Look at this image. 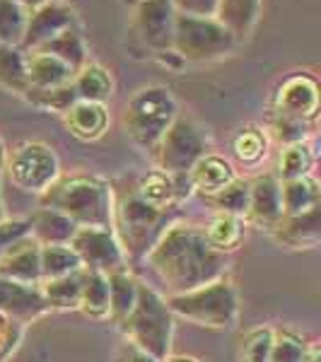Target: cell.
Listing matches in <instances>:
<instances>
[{
    "label": "cell",
    "mask_w": 321,
    "mask_h": 362,
    "mask_svg": "<svg viewBox=\"0 0 321 362\" xmlns=\"http://www.w3.org/2000/svg\"><path fill=\"white\" fill-rule=\"evenodd\" d=\"M177 116L179 104L172 90L162 85H150L128 99L124 109V128L138 148L155 153L157 143L167 133V128L177 121Z\"/></svg>",
    "instance_id": "cell-6"
},
{
    "label": "cell",
    "mask_w": 321,
    "mask_h": 362,
    "mask_svg": "<svg viewBox=\"0 0 321 362\" xmlns=\"http://www.w3.org/2000/svg\"><path fill=\"white\" fill-rule=\"evenodd\" d=\"M25 324L0 314V362H8L17 353L22 338H25Z\"/></svg>",
    "instance_id": "cell-40"
},
{
    "label": "cell",
    "mask_w": 321,
    "mask_h": 362,
    "mask_svg": "<svg viewBox=\"0 0 321 362\" xmlns=\"http://www.w3.org/2000/svg\"><path fill=\"white\" fill-rule=\"evenodd\" d=\"M34 51H46V54L61 58L66 66H70L78 73L80 68L85 66V63H90V58H87V49H85V42L83 37H80L78 27H70L66 32H61L58 37H54L51 42H46L44 46H39V49Z\"/></svg>",
    "instance_id": "cell-31"
},
{
    "label": "cell",
    "mask_w": 321,
    "mask_h": 362,
    "mask_svg": "<svg viewBox=\"0 0 321 362\" xmlns=\"http://www.w3.org/2000/svg\"><path fill=\"white\" fill-rule=\"evenodd\" d=\"M3 174H8L10 184L22 194L42 196L61 177V160L51 145L39 143V140H25L8 150Z\"/></svg>",
    "instance_id": "cell-8"
},
{
    "label": "cell",
    "mask_w": 321,
    "mask_h": 362,
    "mask_svg": "<svg viewBox=\"0 0 321 362\" xmlns=\"http://www.w3.org/2000/svg\"><path fill=\"white\" fill-rule=\"evenodd\" d=\"M29 10L17 0H0V44L22 46Z\"/></svg>",
    "instance_id": "cell-36"
},
{
    "label": "cell",
    "mask_w": 321,
    "mask_h": 362,
    "mask_svg": "<svg viewBox=\"0 0 321 362\" xmlns=\"http://www.w3.org/2000/svg\"><path fill=\"white\" fill-rule=\"evenodd\" d=\"M273 336L276 329L273 326H254L239 341L237 360L239 362H271L273 350Z\"/></svg>",
    "instance_id": "cell-37"
},
{
    "label": "cell",
    "mask_w": 321,
    "mask_h": 362,
    "mask_svg": "<svg viewBox=\"0 0 321 362\" xmlns=\"http://www.w3.org/2000/svg\"><path fill=\"white\" fill-rule=\"evenodd\" d=\"M280 218H283V203H280V181L276 174L249 179V208L244 215L247 225L271 232Z\"/></svg>",
    "instance_id": "cell-15"
},
{
    "label": "cell",
    "mask_w": 321,
    "mask_h": 362,
    "mask_svg": "<svg viewBox=\"0 0 321 362\" xmlns=\"http://www.w3.org/2000/svg\"><path fill=\"white\" fill-rule=\"evenodd\" d=\"M179 210H157L140 201L133 179L112 184V230L119 239L128 264H140L162 237V232L177 220Z\"/></svg>",
    "instance_id": "cell-2"
},
{
    "label": "cell",
    "mask_w": 321,
    "mask_h": 362,
    "mask_svg": "<svg viewBox=\"0 0 321 362\" xmlns=\"http://www.w3.org/2000/svg\"><path fill=\"white\" fill-rule=\"evenodd\" d=\"M0 276L25 285L42 283V244L32 237H22L0 256Z\"/></svg>",
    "instance_id": "cell-18"
},
{
    "label": "cell",
    "mask_w": 321,
    "mask_h": 362,
    "mask_svg": "<svg viewBox=\"0 0 321 362\" xmlns=\"http://www.w3.org/2000/svg\"><path fill=\"white\" fill-rule=\"evenodd\" d=\"M78 312H83L87 319L109 321V280L104 273H83V293H80Z\"/></svg>",
    "instance_id": "cell-30"
},
{
    "label": "cell",
    "mask_w": 321,
    "mask_h": 362,
    "mask_svg": "<svg viewBox=\"0 0 321 362\" xmlns=\"http://www.w3.org/2000/svg\"><path fill=\"white\" fill-rule=\"evenodd\" d=\"M5 157H8V148H5V143L0 140V177H3V169H5Z\"/></svg>",
    "instance_id": "cell-47"
},
{
    "label": "cell",
    "mask_w": 321,
    "mask_h": 362,
    "mask_svg": "<svg viewBox=\"0 0 321 362\" xmlns=\"http://www.w3.org/2000/svg\"><path fill=\"white\" fill-rule=\"evenodd\" d=\"M70 249L78 254L83 271L109 276L128 268L126 254L112 227H78L75 237L70 239Z\"/></svg>",
    "instance_id": "cell-10"
},
{
    "label": "cell",
    "mask_w": 321,
    "mask_h": 362,
    "mask_svg": "<svg viewBox=\"0 0 321 362\" xmlns=\"http://www.w3.org/2000/svg\"><path fill=\"white\" fill-rule=\"evenodd\" d=\"M3 220H8V215H5V203H3V196H0V223Z\"/></svg>",
    "instance_id": "cell-48"
},
{
    "label": "cell",
    "mask_w": 321,
    "mask_h": 362,
    "mask_svg": "<svg viewBox=\"0 0 321 362\" xmlns=\"http://www.w3.org/2000/svg\"><path fill=\"white\" fill-rule=\"evenodd\" d=\"M143 261L162 280L167 295L201 288L210 280L227 276L232 266V256L210 247L201 227L177 220L162 232Z\"/></svg>",
    "instance_id": "cell-1"
},
{
    "label": "cell",
    "mask_w": 321,
    "mask_h": 362,
    "mask_svg": "<svg viewBox=\"0 0 321 362\" xmlns=\"http://www.w3.org/2000/svg\"><path fill=\"white\" fill-rule=\"evenodd\" d=\"M133 189L140 201L157 210H179L184 201L194 196L189 177H172L162 169H153V172L133 179Z\"/></svg>",
    "instance_id": "cell-13"
},
{
    "label": "cell",
    "mask_w": 321,
    "mask_h": 362,
    "mask_svg": "<svg viewBox=\"0 0 321 362\" xmlns=\"http://www.w3.org/2000/svg\"><path fill=\"white\" fill-rule=\"evenodd\" d=\"M25 66L27 85L32 90H54V87L70 85L75 78L73 68L66 66L61 58L46 54V51H25Z\"/></svg>",
    "instance_id": "cell-20"
},
{
    "label": "cell",
    "mask_w": 321,
    "mask_h": 362,
    "mask_svg": "<svg viewBox=\"0 0 321 362\" xmlns=\"http://www.w3.org/2000/svg\"><path fill=\"white\" fill-rule=\"evenodd\" d=\"M39 206L58 210L78 227H112V181L92 174H61L39 196Z\"/></svg>",
    "instance_id": "cell-3"
},
{
    "label": "cell",
    "mask_w": 321,
    "mask_h": 362,
    "mask_svg": "<svg viewBox=\"0 0 321 362\" xmlns=\"http://www.w3.org/2000/svg\"><path fill=\"white\" fill-rule=\"evenodd\" d=\"M174 319H184L203 329L227 331L239 319V293L230 273L218 280L194 288L189 293L165 297Z\"/></svg>",
    "instance_id": "cell-4"
},
{
    "label": "cell",
    "mask_w": 321,
    "mask_h": 362,
    "mask_svg": "<svg viewBox=\"0 0 321 362\" xmlns=\"http://www.w3.org/2000/svg\"><path fill=\"white\" fill-rule=\"evenodd\" d=\"M237 39L215 17H174L172 54L186 63H210L232 54Z\"/></svg>",
    "instance_id": "cell-7"
},
{
    "label": "cell",
    "mask_w": 321,
    "mask_h": 362,
    "mask_svg": "<svg viewBox=\"0 0 321 362\" xmlns=\"http://www.w3.org/2000/svg\"><path fill=\"white\" fill-rule=\"evenodd\" d=\"M309 348V341L293 329H276L273 336L271 362H302Z\"/></svg>",
    "instance_id": "cell-39"
},
{
    "label": "cell",
    "mask_w": 321,
    "mask_h": 362,
    "mask_svg": "<svg viewBox=\"0 0 321 362\" xmlns=\"http://www.w3.org/2000/svg\"><path fill=\"white\" fill-rule=\"evenodd\" d=\"M177 15L189 17H215L218 13V0H172Z\"/></svg>",
    "instance_id": "cell-42"
},
{
    "label": "cell",
    "mask_w": 321,
    "mask_h": 362,
    "mask_svg": "<svg viewBox=\"0 0 321 362\" xmlns=\"http://www.w3.org/2000/svg\"><path fill=\"white\" fill-rule=\"evenodd\" d=\"M83 271L78 254L70 249V244H51L42 247V280L70 276V273Z\"/></svg>",
    "instance_id": "cell-35"
},
{
    "label": "cell",
    "mask_w": 321,
    "mask_h": 362,
    "mask_svg": "<svg viewBox=\"0 0 321 362\" xmlns=\"http://www.w3.org/2000/svg\"><path fill=\"white\" fill-rule=\"evenodd\" d=\"M186 177H189V184H191V189H194V194L208 198V196L218 194L220 189H225L230 181H235L237 169L227 157L208 153L191 167V172L186 174Z\"/></svg>",
    "instance_id": "cell-19"
},
{
    "label": "cell",
    "mask_w": 321,
    "mask_h": 362,
    "mask_svg": "<svg viewBox=\"0 0 321 362\" xmlns=\"http://www.w3.org/2000/svg\"><path fill=\"white\" fill-rule=\"evenodd\" d=\"M271 114L314 126L319 116V83L309 73L288 75L273 95Z\"/></svg>",
    "instance_id": "cell-12"
},
{
    "label": "cell",
    "mask_w": 321,
    "mask_h": 362,
    "mask_svg": "<svg viewBox=\"0 0 321 362\" xmlns=\"http://www.w3.org/2000/svg\"><path fill=\"white\" fill-rule=\"evenodd\" d=\"M107 280H109V321L119 326L131 314L133 305H136L140 278L133 276L131 268H124V271L109 273Z\"/></svg>",
    "instance_id": "cell-27"
},
{
    "label": "cell",
    "mask_w": 321,
    "mask_h": 362,
    "mask_svg": "<svg viewBox=\"0 0 321 362\" xmlns=\"http://www.w3.org/2000/svg\"><path fill=\"white\" fill-rule=\"evenodd\" d=\"M174 17H177V10L172 0H136L131 15V32L145 49L162 56L172 49Z\"/></svg>",
    "instance_id": "cell-11"
},
{
    "label": "cell",
    "mask_w": 321,
    "mask_h": 362,
    "mask_svg": "<svg viewBox=\"0 0 321 362\" xmlns=\"http://www.w3.org/2000/svg\"><path fill=\"white\" fill-rule=\"evenodd\" d=\"M160 362H203L201 358H194V355H174V353H169L165 360H160Z\"/></svg>",
    "instance_id": "cell-45"
},
{
    "label": "cell",
    "mask_w": 321,
    "mask_h": 362,
    "mask_svg": "<svg viewBox=\"0 0 321 362\" xmlns=\"http://www.w3.org/2000/svg\"><path fill=\"white\" fill-rule=\"evenodd\" d=\"M63 124L68 133L80 140H97L107 133L109 128V109L107 104L97 102H75L73 107L63 114Z\"/></svg>",
    "instance_id": "cell-21"
},
{
    "label": "cell",
    "mask_w": 321,
    "mask_h": 362,
    "mask_svg": "<svg viewBox=\"0 0 321 362\" xmlns=\"http://www.w3.org/2000/svg\"><path fill=\"white\" fill-rule=\"evenodd\" d=\"M230 148L239 165L256 167L266 160L268 148H271V138H268L266 128H261L256 124H247V126L237 128V133L232 136Z\"/></svg>",
    "instance_id": "cell-28"
},
{
    "label": "cell",
    "mask_w": 321,
    "mask_h": 362,
    "mask_svg": "<svg viewBox=\"0 0 321 362\" xmlns=\"http://www.w3.org/2000/svg\"><path fill=\"white\" fill-rule=\"evenodd\" d=\"M302 362H321V348L317 341H309V348H307L305 360Z\"/></svg>",
    "instance_id": "cell-44"
},
{
    "label": "cell",
    "mask_w": 321,
    "mask_h": 362,
    "mask_svg": "<svg viewBox=\"0 0 321 362\" xmlns=\"http://www.w3.org/2000/svg\"><path fill=\"white\" fill-rule=\"evenodd\" d=\"M261 3H264V0H218L215 20L230 29V34L239 44L247 37H252L256 22H259V15H261Z\"/></svg>",
    "instance_id": "cell-24"
},
{
    "label": "cell",
    "mask_w": 321,
    "mask_h": 362,
    "mask_svg": "<svg viewBox=\"0 0 321 362\" xmlns=\"http://www.w3.org/2000/svg\"><path fill=\"white\" fill-rule=\"evenodd\" d=\"M73 90L80 102L107 104V99L114 95V80L107 68L97 66V63H85V66L75 73Z\"/></svg>",
    "instance_id": "cell-29"
},
{
    "label": "cell",
    "mask_w": 321,
    "mask_h": 362,
    "mask_svg": "<svg viewBox=\"0 0 321 362\" xmlns=\"http://www.w3.org/2000/svg\"><path fill=\"white\" fill-rule=\"evenodd\" d=\"M247 220L239 215H227V213H213V218L201 227L206 242L220 254L232 256L235 251L244 244L247 237Z\"/></svg>",
    "instance_id": "cell-23"
},
{
    "label": "cell",
    "mask_w": 321,
    "mask_h": 362,
    "mask_svg": "<svg viewBox=\"0 0 321 362\" xmlns=\"http://www.w3.org/2000/svg\"><path fill=\"white\" fill-rule=\"evenodd\" d=\"M116 362H160V360H157L155 355H150L148 350H143L140 346H136V343L124 338V343L116 350Z\"/></svg>",
    "instance_id": "cell-43"
},
{
    "label": "cell",
    "mask_w": 321,
    "mask_h": 362,
    "mask_svg": "<svg viewBox=\"0 0 321 362\" xmlns=\"http://www.w3.org/2000/svg\"><path fill=\"white\" fill-rule=\"evenodd\" d=\"M70 27H78V17H75L70 5H63L58 0L44 3L42 8L32 10L27 20L25 39H22V51H34L46 42H51L61 32H66Z\"/></svg>",
    "instance_id": "cell-14"
},
{
    "label": "cell",
    "mask_w": 321,
    "mask_h": 362,
    "mask_svg": "<svg viewBox=\"0 0 321 362\" xmlns=\"http://www.w3.org/2000/svg\"><path fill=\"white\" fill-rule=\"evenodd\" d=\"M83 273H70V276L51 278L39 283L42 297L49 312H75L80 307V293H83Z\"/></svg>",
    "instance_id": "cell-26"
},
{
    "label": "cell",
    "mask_w": 321,
    "mask_h": 362,
    "mask_svg": "<svg viewBox=\"0 0 321 362\" xmlns=\"http://www.w3.org/2000/svg\"><path fill=\"white\" fill-rule=\"evenodd\" d=\"M17 3H22L25 8L32 13V10H37V8H42L44 3H51V0H17Z\"/></svg>",
    "instance_id": "cell-46"
},
{
    "label": "cell",
    "mask_w": 321,
    "mask_h": 362,
    "mask_svg": "<svg viewBox=\"0 0 321 362\" xmlns=\"http://www.w3.org/2000/svg\"><path fill=\"white\" fill-rule=\"evenodd\" d=\"M0 87L15 95L27 92V66H25V51L17 46L0 44Z\"/></svg>",
    "instance_id": "cell-33"
},
{
    "label": "cell",
    "mask_w": 321,
    "mask_h": 362,
    "mask_svg": "<svg viewBox=\"0 0 321 362\" xmlns=\"http://www.w3.org/2000/svg\"><path fill=\"white\" fill-rule=\"evenodd\" d=\"M268 235L285 249H314L321 242V208L302 215H283Z\"/></svg>",
    "instance_id": "cell-17"
},
{
    "label": "cell",
    "mask_w": 321,
    "mask_h": 362,
    "mask_svg": "<svg viewBox=\"0 0 321 362\" xmlns=\"http://www.w3.org/2000/svg\"><path fill=\"white\" fill-rule=\"evenodd\" d=\"M210 153V138L206 128L179 114L177 121L167 128V133L155 148L157 169L172 174V177H186L191 167Z\"/></svg>",
    "instance_id": "cell-9"
},
{
    "label": "cell",
    "mask_w": 321,
    "mask_h": 362,
    "mask_svg": "<svg viewBox=\"0 0 321 362\" xmlns=\"http://www.w3.org/2000/svg\"><path fill=\"white\" fill-rule=\"evenodd\" d=\"M22 97H25L27 102H32L37 109H42V112H54V114H61V116L66 114L75 102H78L75 90H73V83L63 85V87H54V90H32V87H29Z\"/></svg>",
    "instance_id": "cell-38"
},
{
    "label": "cell",
    "mask_w": 321,
    "mask_h": 362,
    "mask_svg": "<svg viewBox=\"0 0 321 362\" xmlns=\"http://www.w3.org/2000/svg\"><path fill=\"white\" fill-rule=\"evenodd\" d=\"M174 321L177 319H174L165 295H160L153 285L140 280L136 305H133L131 314L119 324V329L126 341L148 350L157 360H165L172 353Z\"/></svg>",
    "instance_id": "cell-5"
},
{
    "label": "cell",
    "mask_w": 321,
    "mask_h": 362,
    "mask_svg": "<svg viewBox=\"0 0 321 362\" xmlns=\"http://www.w3.org/2000/svg\"><path fill=\"white\" fill-rule=\"evenodd\" d=\"M0 314L27 326L49 314V307H46L39 285H25L0 276Z\"/></svg>",
    "instance_id": "cell-16"
},
{
    "label": "cell",
    "mask_w": 321,
    "mask_h": 362,
    "mask_svg": "<svg viewBox=\"0 0 321 362\" xmlns=\"http://www.w3.org/2000/svg\"><path fill=\"white\" fill-rule=\"evenodd\" d=\"M314 160H317V155H314V148L309 145V140H302V143H293V145H283V150H280V160H278L276 179L288 181V179H297V177H307V174H312Z\"/></svg>",
    "instance_id": "cell-32"
},
{
    "label": "cell",
    "mask_w": 321,
    "mask_h": 362,
    "mask_svg": "<svg viewBox=\"0 0 321 362\" xmlns=\"http://www.w3.org/2000/svg\"><path fill=\"white\" fill-rule=\"evenodd\" d=\"M29 235V223L27 218H8L0 223V256L5 254L17 239Z\"/></svg>",
    "instance_id": "cell-41"
},
{
    "label": "cell",
    "mask_w": 321,
    "mask_h": 362,
    "mask_svg": "<svg viewBox=\"0 0 321 362\" xmlns=\"http://www.w3.org/2000/svg\"><path fill=\"white\" fill-rule=\"evenodd\" d=\"M280 203L283 215H302L314 208H321V189L314 174L280 181Z\"/></svg>",
    "instance_id": "cell-25"
},
{
    "label": "cell",
    "mask_w": 321,
    "mask_h": 362,
    "mask_svg": "<svg viewBox=\"0 0 321 362\" xmlns=\"http://www.w3.org/2000/svg\"><path fill=\"white\" fill-rule=\"evenodd\" d=\"M203 201L213 208V213H227V215H239V218H244L249 208V179L237 177L235 181H230L225 189L203 198Z\"/></svg>",
    "instance_id": "cell-34"
},
{
    "label": "cell",
    "mask_w": 321,
    "mask_h": 362,
    "mask_svg": "<svg viewBox=\"0 0 321 362\" xmlns=\"http://www.w3.org/2000/svg\"><path fill=\"white\" fill-rule=\"evenodd\" d=\"M27 223H29V237L37 244H42V247L70 244V239L78 232V225L54 208H37L27 218Z\"/></svg>",
    "instance_id": "cell-22"
}]
</instances>
